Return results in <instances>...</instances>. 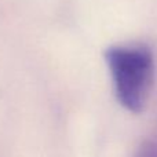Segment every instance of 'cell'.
I'll return each mask as SVG.
<instances>
[{"instance_id":"obj_1","label":"cell","mask_w":157,"mask_h":157,"mask_svg":"<svg viewBox=\"0 0 157 157\" xmlns=\"http://www.w3.org/2000/svg\"><path fill=\"white\" fill-rule=\"evenodd\" d=\"M103 58L119 103L131 113H141L155 84L153 50L144 43L113 44L103 51Z\"/></svg>"},{"instance_id":"obj_2","label":"cell","mask_w":157,"mask_h":157,"mask_svg":"<svg viewBox=\"0 0 157 157\" xmlns=\"http://www.w3.org/2000/svg\"><path fill=\"white\" fill-rule=\"evenodd\" d=\"M141 157H157V147H150V149L145 150Z\"/></svg>"}]
</instances>
